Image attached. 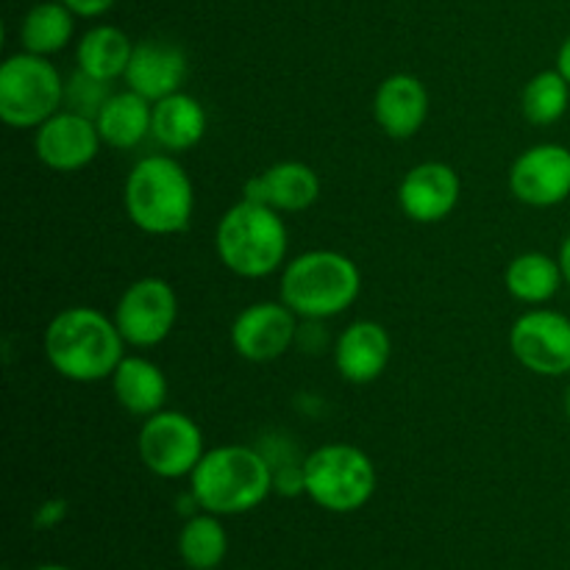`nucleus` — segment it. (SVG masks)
<instances>
[{"label": "nucleus", "mask_w": 570, "mask_h": 570, "mask_svg": "<svg viewBox=\"0 0 570 570\" xmlns=\"http://www.w3.org/2000/svg\"><path fill=\"white\" fill-rule=\"evenodd\" d=\"M104 145L117 150H131L150 137V122H154V104L134 89L126 92H111L100 115L95 117Z\"/></svg>", "instance_id": "412c9836"}, {"label": "nucleus", "mask_w": 570, "mask_h": 570, "mask_svg": "<svg viewBox=\"0 0 570 570\" xmlns=\"http://www.w3.org/2000/svg\"><path fill=\"white\" fill-rule=\"evenodd\" d=\"M98 122L72 109L56 111L50 120L33 128V154L48 170L78 173L95 161L100 154Z\"/></svg>", "instance_id": "ddd939ff"}, {"label": "nucleus", "mask_w": 570, "mask_h": 570, "mask_svg": "<svg viewBox=\"0 0 570 570\" xmlns=\"http://www.w3.org/2000/svg\"><path fill=\"white\" fill-rule=\"evenodd\" d=\"M65 518H67V501L65 499H50V501H45V504L37 510V515H33V527H37V529H53V527H59Z\"/></svg>", "instance_id": "c756f323"}, {"label": "nucleus", "mask_w": 570, "mask_h": 570, "mask_svg": "<svg viewBox=\"0 0 570 570\" xmlns=\"http://www.w3.org/2000/svg\"><path fill=\"white\" fill-rule=\"evenodd\" d=\"M67 81L48 56L11 53L0 65V120L11 128H39L65 106Z\"/></svg>", "instance_id": "0eeeda50"}, {"label": "nucleus", "mask_w": 570, "mask_h": 570, "mask_svg": "<svg viewBox=\"0 0 570 570\" xmlns=\"http://www.w3.org/2000/svg\"><path fill=\"white\" fill-rule=\"evenodd\" d=\"M178 321V295L170 282L145 276L128 284L115 306V323L126 345L154 348L165 343Z\"/></svg>", "instance_id": "1a4fd4ad"}, {"label": "nucleus", "mask_w": 570, "mask_h": 570, "mask_svg": "<svg viewBox=\"0 0 570 570\" xmlns=\"http://www.w3.org/2000/svg\"><path fill=\"white\" fill-rule=\"evenodd\" d=\"M557 70H560L562 76H566V81L570 83V37L560 45V50H557Z\"/></svg>", "instance_id": "2f4dec72"}, {"label": "nucleus", "mask_w": 570, "mask_h": 570, "mask_svg": "<svg viewBox=\"0 0 570 570\" xmlns=\"http://www.w3.org/2000/svg\"><path fill=\"white\" fill-rule=\"evenodd\" d=\"M510 189L521 204L551 209L570 198V148L540 142L523 150L510 167Z\"/></svg>", "instance_id": "f8f14e48"}, {"label": "nucleus", "mask_w": 570, "mask_h": 570, "mask_svg": "<svg viewBox=\"0 0 570 570\" xmlns=\"http://www.w3.org/2000/svg\"><path fill=\"white\" fill-rule=\"evenodd\" d=\"M33 570H70V568H65V566H42V568H33Z\"/></svg>", "instance_id": "f704fd0d"}, {"label": "nucleus", "mask_w": 570, "mask_h": 570, "mask_svg": "<svg viewBox=\"0 0 570 570\" xmlns=\"http://www.w3.org/2000/svg\"><path fill=\"white\" fill-rule=\"evenodd\" d=\"M393 340L376 321H354L334 340V365L348 384H371L387 371Z\"/></svg>", "instance_id": "dca6fc26"}, {"label": "nucleus", "mask_w": 570, "mask_h": 570, "mask_svg": "<svg viewBox=\"0 0 570 570\" xmlns=\"http://www.w3.org/2000/svg\"><path fill=\"white\" fill-rule=\"evenodd\" d=\"M373 117L393 139H410L426 126L429 89L412 72H393L373 95Z\"/></svg>", "instance_id": "f3484780"}, {"label": "nucleus", "mask_w": 570, "mask_h": 570, "mask_svg": "<svg viewBox=\"0 0 570 570\" xmlns=\"http://www.w3.org/2000/svg\"><path fill=\"white\" fill-rule=\"evenodd\" d=\"M566 417L570 421V384H568V390H566Z\"/></svg>", "instance_id": "72a5a7b5"}, {"label": "nucleus", "mask_w": 570, "mask_h": 570, "mask_svg": "<svg viewBox=\"0 0 570 570\" xmlns=\"http://www.w3.org/2000/svg\"><path fill=\"white\" fill-rule=\"evenodd\" d=\"M460 173L445 161H421L399 184L401 212L423 226L445 220L460 204Z\"/></svg>", "instance_id": "4468645a"}, {"label": "nucleus", "mask_w": 570, "mask_h": 570, "mask_svg": "<svg viewBox=\"0 0 570 570\" xmlns=\"http://www.w3.org/2000/svg\"><path fill=\"white\" fill-rule=\"evenodd\" d=\"M215 250L223 267L234 276L265 278L287 262V223L282 212L243 198L217 223Z\"/></svg>", "instance_id": "39448f33"}, {"label": "nucleus", "mask_w": 570, "mask_h": 570, "mask_svg": "<svg viewBox=\"0 0 570 570\" xmlns=\"http://www.w3.org/2000/svg\"><path fill=\"white\" fill-rule=\"evenodd\" d=\"M301 317L278 301H256L245 306L232 323V345L243 360L276 362L287 354L298 337Z\"/></svg>", "instance_id": "9b49d317"}, {"label": "nucleus", "mask_w": 570, "mask_h": 570, "mask_svg": "<svg viewBox=\"0 0 570 570\" xmlns=\"http://www.w3.org/2000/svg\"><path fill=\"white\" fill-rule=\"evenodd\" d=\"M137 451L142 465L159 479L193 476L204 460V432L187 412L161 410L145 417L139 429Z\"/></svg>", "instance_id": "6e6552de"}, {"label": "nucleus", "mask_w": 570, "mask_h": 570, "mask_svg": "<svg viewBox=\"0 0 570 570\" xmlns=\"http://www.w3.org/2000/svg\"><path fill=\"white\" fill-rule=\"evenodd\" d=\"M243 198L276 212H304L321 198V178L304 161H278L245 181Z\"/></svg>", "instance_id": "a211bd4d"}, {"label": "nucleus", "mask_w": 570, "mask_h": 570, "mask_svg": "<svg viewBox=\"0 0 570 570\" xmlns=\"http://www.w3.org/2000/svg\"><path fill=\"white\" fill-rule=\"evenodd\" d=\"M134 45L137 42H131V37H128L122 28L109 26V22L92 26L89 31H83L81 39H78V48H76L78 70L111 83L115 78L126 76L128 61H131V53H134Z\"/></svg>", "instance_id": "4be33fe9"}, {"label": "nucleus", "mask_w": 570, "mask_h": 570, "mask_svg": "<svg viewBox=\"0 0 570 570\" xmlns=\"http://www.w3.org/2000/svg\"><path fill=\"white\" fill-rule=\"evenodd\" d=\"M61 3H65L76 17L92 20V17H104L106 11H111V6H115L117 0H61Z\"/></svg>", "instance_id": "7c9ffc66"}, {"label": "nucleus", "mask_w": 570, "mask_h": 570, "mask_svg": "<svg viewBox=\"0 0 570 570\" xmlns=\"http://www.w3.org/2000/svg\"><path fill=\"white\" fill-rule=\"evenodd\" d=\"M362 293V273L351 256L340 250H306L284 265L278 298L301 321H328L356 304Z\"/></svg>", "instance_id": "20e7f679"}, {"label": "nucleus", "mask_w": 570, "mask_h": 570, "mask_svg": "<svg viewBox=\"0 0 570 570\" xmlns=\"http://www.w3.org/2000/svg\"><path fill=\"white\" fill-rule=\"evenodd\" d=\"M109 98H111L109 81H100V78L89 76V72L83 70H76L70 76V81H67L65 106L67 109L78 111V115H87L95 120Z\"/></svg>", "instance_id": "bb28decb"}, {"label": "nucleus", "mask_w": 570, "mask_h": 570, "mask_svg": "<svg viewBox=\"0 0 570 570\" xmlns=\"http://www.w3.org/2000/svg\"><path fill=\"white\" fill-rule=\"evenodd\" d=\"M557 259H560L562 278H566V284L570 287V234H568L566 239H562V245H560V256H557Z\"/></svg>", "instance_id": "473e14b6"}, {"label": "nucleus", "mask_w": 570, "mask_h": 570, "mask_svg": "<svg viewBox=\"0 0 570 570\" xmlns=\"http://www.w3.org/2000/svg\"><path fill=\"white\" fill-rule=\"evenodd\" d=\"M306 495L326 512H356L373 499L376 465L351 443H328L304 456Z\"/></svg>", "instance_id": "423d86ee"}, {"label": "nucleus", "mask_w": 570, "mask_h": 570, "mask_svg": "<svg viewBox=\"0 0 570 570\" xmlns=\"http://www.w3.org/2000/svg\"><path fill=\"white\" fill-rule=\"evenodd\" d=\"M273 471V493L278 495H301L306 493V473L304 460H284L271 468Z\"/></svg>", "instance_id": "cd10ccee"}, {"label": "nucleus", "mask_w": 570, "mask_h": 570, "mask_svg": "<svg viewBox=\"0 0 570 570\" xmlns=\"http://www.w3.org/2000/svg\"><path fill=\"white\" fill-rule=\"evenodd\" d=\"M295 345L306 354H323L328 345V332L323 326V321H304L298 326V337H295Z\"/></svg>", "instance_id": "c85d7f7f"}, {"label": "nucleus", "mask_w": 570, "mask_h": 570, "mask_svg": "<svg viewBox=\"0 0 570 570\" xmlns=\"http://www.w3.org/2000/svg\"><path fill=\"white\" fill-rule=\"evenodd\" d=\"M512 356L538 376L570 373V317L557 309H529L510 328Z\"/></svg>", "instance_id": "9d476101"}, {"label": "nucleus", "mask_w": 570, "mask_h": 570, "mask_svg": "<svg viewBox=\"0 0 570 570\" xmlns=\"http://www.w3.org/2000/svg\"><path fill=\"white\" fill-rule=\"evenodd\" d=\"M42 348L61 379L95 384L117 371L126 356V340L115 317L95 306H67L45 328Z\"/></svg>", "instance_id": "f257e3e1"}, {"label": "nucleus", "mask_w": 570, "mask_h": 570, "mask_svg": "<svg viewBox=\"0 0 570 570\" xmlns=\"http://www.w3.org/2000/svg\"><path fill=\"white\" fill-rule=\"evenodd\" d=\"M187 72L189 61L184 48L167 42V39H142V42L134 45L131 61H128L122 81H126L128 89L156 104L167 95L181 92Z\"/></svg>", "instance_id": "2eb2a0df"}, {"label": "nucleus", "mask_w": 570, "mask_h": 570, "mask_svg": "<svg viewBox=\"0 0 570 570\" xmlns=\"http://www.w3.org/2000/svg\"><path fill=\"white\" fill-rule=\"evenodd\" d=\"M226 551L228 534L220 515H212V512L189 515L178 532V554L193 570H215L226 560Z\"/></svg>", "instance_id": "393cba45"}, {"label": "nucleus", "mask_w": 570, "mask_h": 570, "mask_svg": "<svg viewBox=\"0 0 570 570\" xmlns=\"http://www.w3.org/2000/svg\"><path fill=\"white\" fill-rule=\"evenodd\" d=\"M72 33H76V14L61 0H42L26 11L17 37L22 50L50 59L70 45Z\"/></svg>", "instance_id": "b1692460"}, {"label": "nucleus", "mask_w": 570, "mask_h": 570, "mask_svg": "<svg viewBox=\"0 0 570 570\" xmlns=\"http://www.w3.org/2000/svg\"><path fill=\"white\" fill-rule=\"evenodd\" d=\"M122 206L139 232L173 237L187 232L195 212V187L181 161L170 154L142 156L122 184Z\"/></svg>", "instance_id": "f03ea898"}, {"label": "nucleus", "mask_w": 570, "mask_h": 570, "mask_svg": "<svg viewBox=\"0 0 570 570\" xmlns=\"http://www.w3.org/2000/svg\"><path fill=\"white\" fill-rule=\"evenodd\" d=\"M570 106V83L560 70H543L529 78L521 95V109L532 126H554Z\"/></svg>", "instance_id": "a878e982"}, {"label": "nucleus", "mask_w": 570, "mask_h": 570, "mask_svg": "<svg viewBox=\"0 0 570 570\" xmlns=\"http://www.w3.org/2000/svg\"><path fill=\"white\" fill-rule=\"evenodd\" d=\"M566 284L560 259L543 254V250H527L518 254L504 271V287L515 301L529 306H543L560 293Z\"/></svg>", "instance_id": "5701e85b"}, {"label": "nucleus", "mask_w": 570, "mask_h": 570, "mask_svg": "<svg viewBox=\"0 0 570 570\" xmlns=\"http://www.w3.org/2000/svg\"><path fill=\"white\" fill-rule=\"evenodd\" d=\"M206 134V109L187 92H173L154 104L150 137L170 154L195 148Z\"/></svg>", "instance_id": "aec40b11"}, {"label": "nucleus", "mask_w": 570, "mask_h": 570, "mask_svg": "<svg viewBox=\"0 0 570 570\" xmlns=\"http://www.w3.org/2000/svg\"><path fill=\"white\" fill-rule=\"evenodd\" d=\"M111 393L131 417H150L165 410L167 376L148 356H122L111 373Z\"/></svg>", "instance_id": "6ab92c4d"}, {"label": "nucleus", "mask_w": 570, "mask_h": 570, "mask_svg": "<svg viewBox=\"0 0 570 570\" xmlns=\"http://www.w3.org/2000/svg\"><path fill=\"white\" fill-rule=\"evenodd\" d=\"M189 493L212 515H243L273 493L271 462L250 445H217L189 476Z\"/></svg>", "instance_id": "7ed1b4c3"}]
</instances>
